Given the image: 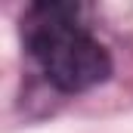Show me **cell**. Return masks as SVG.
Here are the masks:
<instances>
[{
    "label": "cell",
    "instance_id": "cell-1",
    "mask_svg": "<svg viewBox=\"0 0 133 133\" xmlns=\"http://www.w3.org/2000/svg\"><path fill=\"white\" fill-rule=\"evenodd\" d=\"M25 46L40 65L43 77L62 93H84L108 81L111 56L77 22V9L68 3H37L28 9Z\"/></svg>",
    "mask_w": 133,
    "mask_h": 133
}]
</instances>
